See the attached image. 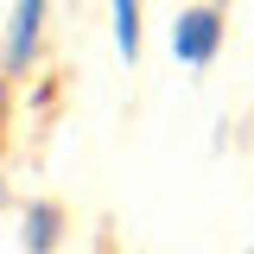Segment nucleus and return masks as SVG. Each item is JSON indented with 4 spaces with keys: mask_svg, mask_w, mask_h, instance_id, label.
Masks as SVG:
<instances>
[{
    "mask_svg": "<svg viewBox=\"0 0 254 254\" xmlns=\"http://www.w3.org/2000/svg\"><path fill=\"white\" fill-rule=\"evenodd\" d=\"M216 51H222V6L216 0L185 6V13L172 19V58L190 64V70H203V64H216Z\"/></svg>",
    "mask_w": 254,
    "mask_h": 254,
    "instance_id": "f257e3e1",
    "label": "nucleus"
},
{
    "mask_svg": "<svg viewBox=\"0 0 254 254\" xmlns=\"http://www.w3.org/2000/svg\"><path fill=\"white\" fill-rule=\"evenodd\" d=\"M45 6H51V0H13L6 45H0L6 76H26V70H32V58H38V38H45Z\"/></svg>",
    "mask_w": 254,
    "mask_h": 254,
    "instance_id": "f03ea898",
    "label": "nucleus"
},
{
    "mask_svg": "<svg viewBox=\"0 0 254 254\" xmlns=\"http://www.w3.org/2000/svg\"><path fill=\"white\" fill-rule=\"evenodd\" d=\"M19 235H26V254H58V242H64V210L45 203V197L26 203V229H19Z\"/></svg>",
    "mask_w": 254,
    "mask_h": 254,
    "instance_id": "7ed1b4c3",
    "label": "nucleus"
},
{
    "mask_svg": "<svg viewBox=\"0 0 254 254\" xmlns=\"http://www.w3.org/2000/svg\"><path fill=\"white\" fill-rule=\"evenodd\" d=\"M108 6H115V51L133 64L140 58V0H108Z\"/></svg>",
    "mask_w": 254,
    "mask_h": 254,
    "instance_id": "20e7f679",
    "label": "nucleus"
},
{
    "mask_svg": "<svg viewBox=\"0 0 254 254\" xmlns=\"http://www.w3.org/2000/svg\"><path fill=\"white\" fill-rule=\"evenodd\" d=\"M248 254H254V248H248Z\"/></svg>",
    "mask_w": 254,
    "mask_h": 254,
    "instance_id": "39448f33",
    "label": "nucleus"
}]
</instances>
